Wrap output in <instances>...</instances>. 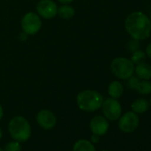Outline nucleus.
Here are the masks:
<instances>
[{"label":"nucleus","instance_id":"nucleus-13","mask_svg":"<svg viewBox=\"0 0 151 151\" xmlns=\"http://www.w3.org/2000/svg\"><path fill=\"white\" fill-rule=\"evenodd\" d=\"M75 14H76V11L74 7L68 4L61 5L60 6L58 7L57 15L63 20H70L75 16Z\"/></svg>","mask_w":151,"mask_h":151},{"label":"nucleus","instance_id":"nucleus-26","mask_svg":"<svg viewBox=\"0 0 151 151\" xmlns=\"http://www.w3.org/2000/svg\"><path fill=\"white\" fill-rule=\"evenodd\" d=\"M2 135H3V132H2V130H1V128H0V139H1Z\"/></svg>","mask_w":151,"mask_h":151},{"label":"nucleus","instance_id":"nucleus-14","mask_svg":"<svg viewBox=\"0 0 151 151\" xmlns=\"http://www.w3.org/2000/svg\"><path fill=\"white\" fill-rule=\"evenodd\" d=\"M131 108L132 109V111L136 114H143L146 111H147V109H149V102L143 98H139L137 99L136 101H134L132 105Z\"/></svg>","mask_w":151,"mask_h":151},{"label":"nucleus","instance_id":"nucleus-30","mask_svg":"<svg viewBox=\"0 0 151 151\" xmlns=\"http://www.w3.org/2000/svg\"><path fill=\"white\" fill-rule=\"evenodd\" d=\"M102 151H109V150H102Z\"/></svg>","mask_w":151,"mask_h":151},{"label":"nucleus","instance_id":"nucleus-20","mask_svg":"<svg viewBox=\"0 0 151 151\" xmlns=\"http://www.w3.org/2000/svg\"><path fill=\"white\" fill-rule=\"evenodd\" d=\"M127 49L131 52H133L139 50V41L132 38L131 41L128 42V44H127Z\"/></svg>","mask_w":151,"mask_h":151},{"label":"nucleus","instance_id":"nucleus-8","mask_svg":"<svg viewBox=\"0 0 151 151\" xmlns=\"http://www.w3.org/2000/svg\"><path fill=\"white\" fill-rule=\"evenodd\" d=\"M37 14L45 20L53 19L57 15L58 6L53 0H40L37 5Z\"/></svg>","mask_w":151,"mask_h":151},{"label":"nucleus","instance_id":"nucleus-29","mask_svg":"<svg viewBox=\"0 0 151 151\" xmlns=\"http://www.w3.org/2000/svg\"><path fill=\"white\" fill-rule=\"evenodd\" d=\"M0 151H4V149H2L1 147H0Z\"/></svg>","mask_w":151,"mask_h":151},{"label":"nucleus","instance_id":"nucleus-3","mask_svg":"<svg viewBox=\"0 0 151 151\" xmlns=\"http://www.w3.org/2000/svg\"><path fill=\"white\" fill-rule=\"evenodd\" d=\"M8 131L11 137L19 142L27 141L31 135L30 124L29 121L22 116H16L10 120Z\"/></svg>","mask_w":151,"mask_h":151},{"label":"nucleus","instance_id":"nucleus-21","mask_svg":"<svg viewBox=\"0 0 151 151\" xmlns=\"http://www.w3.org/2000/svg\"><path fill=\"white\" fill-rule=\"evenodd\" d=\"M29 36L27 33H25L24 31H22V32L19 34V39H20V41H22V42L27 41L28 38H29Z\"/></svg>","mask_w":151,"mask_h":151},{"label":"nucleus","instance_id":"nucleus-18","mask_svg":"<svg viewBox=\"0 0 151 151\" xmlns=\"http://www.w3.org/2000/svg\"><path fill=\"white\" fill-rule=\"evenodd\" d=\"M4 151H22V147L19 141L14 140L6 145Z\"/></svg>","mask_w":151,"mask_h":151},{"label":"nucleus","instance_id":"nucleus-15","mask_svg":"<svg viewBox=\"0 0 151 151\" xmlns=\"http://www.w3.org/2000/svg\"><path fill=\"white\" fill-rule=\"evenodd\" d=\"M73 151H96L93 144L87 139H79L73 146Z\"/></svg>","mask_w":151,"mask_h":151},{"label":"nucleus","instance_id":"nucleus-16","mask_svg":"<svg viewBox=\"0 0 151 151\" xmlns=\"http://www.w3.org/2000/svg\"><path fill=\"white\" fill-rule=\"evenodd\" d=\"M139 94L147 95L151 93V82L148 80H139L136 90Z\"/></svg>","mask_w":151,"mask_h":151},{"label":"nucleus","instance_id":"nucleus-2","mask_svg":"<svg viewBox=\"0 0 151 151\" xmlns=\"http://www.w3.org/2000/svg\"><path fill=\"white\" fill-rule=\"evenodd\" d=\"M104 99L102 95L94 90H85L77 95V105L79 109L86 112H93L101 108Z\"/></svg>","mask_w":151,"mask_h":151},{"label":"nucleus","instance_id":"nucleus-28","mask_svg":"<svg viewBox=\"0 0 151 151\" xmlns=\"http://www.w3.org/2000/svg\"><path fill=\"white\" fill-rule=\"evenodd\" d=\"M149 20H150V22H151V12H150V17H149Z\"/></svg>","mask_w":151,"mask_h":151},{"label":"nucleus","instance_id":"nucleus-12","mask_svg":"<svg viewBox=\"0 0 151 151\" xmlns=\"http://www.w3.org/2000/svg\"><path fill=\"white\" fill-rule=\"evenodd\" d=\"M109 95L114 99H119L124 93V86L119 81H113L108 87Z\"/></svg>","mask_w":151,"mask_h":151},{"label":"nucleus","instance_id":"nucleus-24","mask_svg":"<svg viewBox=\"0 0 151 151\" xmlns=\"http://www.w3.org/2000/svg\"><path fill=\"white\" fill-rule=\"evenodd\" d=\"M58 1L60 3V4H62V5H65V4H68V5H69L70 3H72L74 0H58Z\"/></svg>","mask_w":151,"mask_h":151},{"label":"nucleus","instance_id":"nucleus-27","mask_svg":"<svg viewBox=\"0 0 151 151\" xmlns=\"http://www.w3.org/2000/svg\"><path fill=\"white\" fill-rule=\"evenodd\" d=\"M149 106H151V99H150V101H149Z\"/></svg>","mask_w":151,"mask_h":151},{"label":"nucleus","instance_id":"nucleus-7","mask_svg":"<svg viewBox=\"0 0 151 151\" xmlns=\"http://www.w3.org/2000/svg\"><path fill=\"white\" fill-rule=\"evenodd\" d=\"M139 123V119L138 115L133 111H129L124 115H121L119 117L118 127L123 132L131 133L137 129Z\"/></svg>","mask_w":151,"mask_h":151},{"label":"nucleus","instance_id":"nucleus-23","mask_svg":"<svg viewBox=\"0 0 151 151\" xmlns=\"http://www.w3.org/2000/svg\"><path fill=\"white\" fill-rule=\"evenodd\" d=\"M99 139H100V136H98V135H96V134H93L92 137H91V142L92 143H97V142H99Z\"/></svg>","mask_w":151,"mask_h":151},{"label":"nucleus","instance_id":"nucleus-19","mask_svg":"<svg viewBox=\"0 0 151 151\" xmlns=\"http://www.w3.org/2000/svg\"><path fill=\"white\" fill-rule=\"evenodd\" d=\"M139 82V78L138 77H134L132 75V77H130L128 79H127V86L130 89L132 90H136L137 88V86Z\"/></svg>","mask_w":151,"mask_h":151},{"label":"nucleus","instance_id":"nucleus-4","mask_svg":"<svg viewBox=\"0 0 151 151\" xmlns=\"http://www.w3.org/2000/svg\"><path fill=\"white\" fill-rule=\"evenodd\" d=\"M134 64L130 59L124 57L115 58L110 64V69L116 78L127 80L134 73Z\"/></svg>","mask_w":151,"mask_h":151},{"label":"nucleus","instance_id":"nucleus-1","mask_svg":"<svg viewBox=\"0 0 151 151\" xmlns=\"http://www.w3.org/2000/svg\"><path fill=\"white\" fill-rule=\"evenodd\" d=\"M124 28L132 38L141 41L150 36L151 22L145 14L141 12H133L126 17Z\"/></svg>","mask_w":151,"mask_h":151},{"label":"nucleus","instance_id":"nucleus-17","mask_svg":"<svg viewBox=\"0 0 151 151\" xmlns=\"http://www.w3.org/2000/svg\"><path fill=\"white\" fill-rule=\"evenodd\" d=\"M146 52L141 51L140 49L132 52V57H131V60L132 61V63L134 65L138 64V63H140V62H143L146 59Z\"/></svg>","mask_w":151,"mask_h":151},{"label":"nucleus","instance_id":"nucleus-11","mask_svg":"<svg viewBox=\"0 0 151 151\" xmlns=\"http://www.w3.org/2000/svg\"><path fill=\"white\" fill-rule=\"evenodd\" d=\"M134 73L139 79L149 80L151 78V65L145 61L138 63L134 67Z\"/></svg>","mask_w":151,"mask_h":151},{"label":"nucleus","instance_id":"nucleus-6","mask_svg":"<svg viewBox=\"0 0 151 151\" xmlns=\"http://www.w3.org/2000/svg\"><path fill=\"white\" fill-rule=\"evenodd\" d=\"M101 109L104 116L110 121H116L122 115V106L117 99L109 98L103 101Z\"/></svg>","mask_w":151,"mask_h":151},{"label":"nucleus","instance_id":"nucleus-10","mask_svg":"<svg viewBox=\"0 0 151 151\" xmlns=\"http://www.w3.org/2000/svg\"><path fill=\"white\" fill-rule=\"evenodd\" d=\"M109 127V124L108 119L101 115H97L93 116L90 122V129L93 134L98 136H102L108 132Z\"/></svg>","mask_w":151,"mask_h":151},{"label":"nucleus","instance_id":"nucleus-5","mask_svg":"<svg viewBox=\"0 0 151 151\" xmlns=\"http://www.w3.org/2000/svg\"><path fill=\"white\" fill-rule=\"evenodd\" d=\"M21 26L22 31L27 33L29 36H34L38 33L42 28L41 17L35 12H29L23 15Z\"/></svg>","mask_w":151,"mask_h":151},{"label":"nucleus","instance_id":"nucleus-25","mask_svg":"<svg viewBox=\"0 0 151 151\" xmlns=\"http://www.w3.org/2000/svg\"><path fill=\"white\" fill-rule=\"evenodd\" d=\"M3 115H4L3 107H2V105H1V104H0V120L2 119V117H3Z\"/></svg>","mask_w":151,"mask_h":151},{"label":"nucleus","instance_id":"nucleus-9","mask_svg":"<svg viewBox=\"0 0 151 151\" xmlns=\"http://www.w3.org/2000/svg\"><path fill=\"white\" fill-rule=\"evenodd\" d=\"M36 119L39 126L45 130H50L53 128L57 122V118L55 115L49 109L40 110L37 114Z\"/></svg>","mask_w":151,"mask_h":151},{"label":"nucleus","instance_id":"nucleus-22","mask_svg":"<svg viewBox=\"0 0 151 151\" xmlns=\"http://www.w3.org/2000/svg\"><path fill=\"white\" fill-rule=\"evenodd\" d=\"M146 55L148 57V58H150L151 59V43L150 44H148L147 45V48H146Z\"/></svg>","mask_w":151,"mask_h":151}]
</instances>
